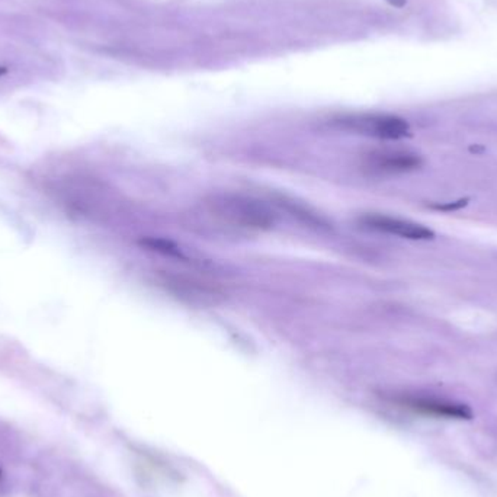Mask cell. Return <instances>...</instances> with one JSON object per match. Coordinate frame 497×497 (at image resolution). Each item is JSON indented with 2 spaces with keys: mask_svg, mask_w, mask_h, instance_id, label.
Segmentation results:
<instances>
[{
  "mask_svg": "<svg viewBox=\"0 0 497 497\" xmlns=\"http://www.w3.org/2000/svg\"><path fill=\"white\" fill-rule=\"evenodd\" d=\"M402 403L419 413L431 414V416H439V417H448V419H471L473 412L466 404H456L435 399H416V397H407L403 399Z\"/></svg>",
  "mask_w": 497,
  "mask_h": 497,
  "instance_id": "6",
  "label": "cell"
},
{
  "mask_svg": "<svg viewBox=\"0 0 497 497\" xmlns=\"http://www.w3.org/2000/svg\"><path fill=\"white\" fill-rule=\"evenodd\" d=\"M162 283L174 295L187 298L191 303H201V304L216 303L217 297L221 295L217 287L211 286V283L202 282L194 276H188L182 273L179 275L163 273Z\"/></svg>",
  "mask_w": 497,
  "mask_h": 497,
  "instance_id": "5",
  "label": "cell"
},
{
  "mask_svg": "<svg viewBox=\"0 0 497 497\" xmlns=\"http://www.w3.org/2000/svg\"><path fill=\"white\" fill-rule=\"evenodd\" d=\"M422 166L419 155L400 149H378L364 156L362 167L377 176H393L413 172Z\"/></svg>",
  "mask_w": 497,
  "mask_h": 497,
  "instance_id": "3",
  "label": "cell"
},
{
  "mask_svg": "<svg viewBox=\"0 0 497 497\" xmlns=\"http://www.w3.org/2000/svg\"><path fill=\"white\" fill-rule=\"evenodd\" d=\"M6 72H8L6 67H0V76H4Z\"/></svg>",
  "mask_w": 497,
  "mask_h": 497,
  "instance_id": "8",
  "label": "cell"
},
{
  "mask_svg": "<svg viewBox=\"0 0 497 497\" xmlns=\"http://www.w3.org/2000/svg\"><path fill=\"white\" fill-rule=\"evenodd\" d=\"M361 224L380 231L385 234L397 236L402 239H409V240H429L435 237V233L424 227L422 224L392 217V216H384V214H377V212H368L361 217Z\"/></svg>",
  "mask_w": 497,
  "mask_h": 497,
  "instance_id": "4",
  "label": "cell"
},
{
  "mask_svg": "<svg viewBox=\"0 0 497 497\" xmlns=\"http://www.w3.org/2000/svg\"><path fill=\"white\" fill-rule=\"evenodd\" d=\"M202 206L216 223L239 231H265L276 223V212L266 202L240 192L211 194Z\"/></svg>",
  "mask_w": 497,
  "mask_h": 497,
  "instance_id": "1",
  "label": "cell"
},
{
  "mask_svg": "<svg viewBox=\"0 0 497 497\" xmlns=\"http://www.w3.org/2000/svg\"><path fill=\"white\" fill-rule=\"evenodd\" d=\"M340 130L381 140H403L410 137V125L400 117L387 114H350L335 120Z\"/></svg>",
  "mask_w": 497,
  "mask_h": 497,
  "instance_id": "2",
  "label": "cell"
},
{
  "mask_svg": "<svg viewBox=\"0 0 497 497\" xmlns=\"http://www.w3.org/2000/svg\"><path fill=\"white\" fill-rule=\"evenodd\" d=\"M385 2H388L389 5L394 6V8H403L407 4V0H385Z\"/></svg>",
  "mask_w": 497,
  "mask_h": 497,
  "instance_id": "7",
  "label": "cell"
}]
</instances>
